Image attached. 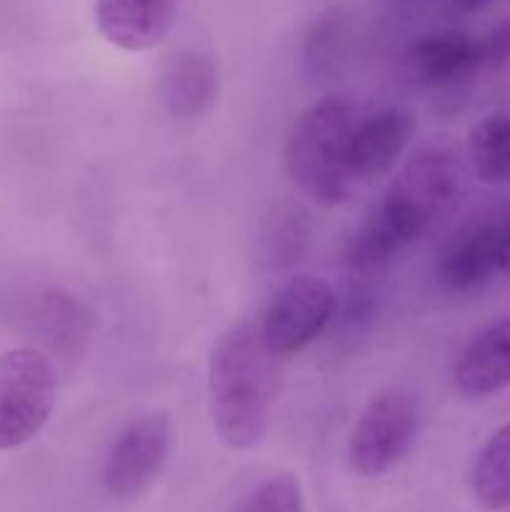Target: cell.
<instances>
[{
  "instance_id": "obj_15",
  "label": "cell",
  "mask_w": 510,
  "mask_h": 512,
  "mask_svg": "<svg viewBox=\"0 0 510 512\" xmlns=\"http://www.w3.org/2000/svg\"><path fill=\"white\" fill-rule=\"evenodd\" d=\"M468 158L483 183H510V115H488L470 130Z\"/></svg>"
},
{
  "instance_id": "obj_19",
  "label": "cell",
  "mask_w": 510,
  "mask_h": 512,
  "mask_svg": "<svg viewBox=\"0 0 510 512\" xmlns=\"http://www.w3.org/2000/svg\"><path fill=\"white\" fill-rule=\"evenodd\" d=\"M498 268L503 275H510V218L500 223L498 233Z\"/></svg>"
},
{
  "instance_id": "obj_14",
  "label": "cell",
  "mask_w": 510,
  "mask_h": 512,
  "mask_svg": "<svg viewBox=\"0 0 510 512\" xmlns=\"http://www.w3.org/2000/svg\"><path fill=\"white\" fill-rule=\"evenodd\" d=\"M475 503L488 512L510 508V420L480 448L470 475Z\"/></svg>"
},
{
  "instance_id": "obj_1",
  "label": "cell",
  "mask_w": 510,
  "mask_h": 512,
  "mask_svg": "<svg viewBox=\"0 0 510 512\" xmlns=\"http://www.w3.org/2000/svg\"><path fill=\"white\" fill-rule=\"evenodd\" d=\"M465 193L460 160L445 148H425L390 183L383 203L368 215L348 243V265L373 275L458 208Z\"/></svg>"
},
{
  "instance_id": "obj_3",
  "label": "cell",
  "mask_w": 510,
  "mask_h": 512,
  "mask_svg": "<svg viewBox=\"0 0 510 512\" xmlns=\"http://www.w3.org/2000/svg\"><path fill=\"white\" fill-rule=\"evenodd\" d=\"M358 125L350 100L330 95L308 105L285 135L283 163L290 180L320 205H338L348 198V148Z\"/></svg>"
},
{
  "instance_id": "obj_10",
  "label": "cell",
  "mask_w": 510,
  "mask_h": 512,
  "mask_svg": "<svg viewBox=\"0 0 510 512\" xmlns=\"http://www.w3.org/2000/svg\"><path fill=\"white\" fill-rule=\"evenodd\" d=\"M500 223H475L450 238L440 253L435 275L450 293H475L485 288L498 268Z\"/></svg>"
},
{
  "instance_id": "obj_11",
  "label": "cell",
  "mask_w": 510,
  "mask_h": 512,
  "mask_svg": "<svg viewBox=\"0 0 510 512\" xmlns=\"http://www.w3.org/2000/svg\"><path fill=\"white\" fill-rule=\"evenodd\" d=\"M488 68L483 40L463 30H443L420 38L408 50V70L420 85H450Z\"/></svg>"
},
{
  "instance_id": "obj_18",
  "label": "cell",
  "mask_w": 510,
  "mask_h": 512,
  "mask_svg": "<svg viewBox=\"0 0 510 512\" xmlns=\"http://www.w3.org/2000/svg\"><path fill=\"white\" fill-rule=\"evenodd\" d=\"M283 218L285 220L280 223V228L273 233V238H275L273 255H283V258L293 260L295 255L300 253L298 243L305 238L303 220H300V215H295V213H285Z\"/></svg>"
},
{
  "instance_id": "obj_13",
  "label": "cell",
  "mask_w": 510,
  "mask_h": 512,
  "mask_svg": "<svg viewBox=\"0 0 510 512\" xmlns=\"http://www.w3.org/2000/svg\"><path fill=\"white\" fill-rule=\"evenodd\" d=\"M218 60L200 50H180L163 75V100L173 118L193 120L218 100Z\"/></svg>"
},
{
  "instance_id": "obj_16",
  "label": "cell",
  "mask_w": 510,
  "mask_h": 512,
  "mask_svg": "<svg viewBox=\"0 0 510 512\" xmlns=\"http://www.w3.org/2000/svg\"><path fill=\"white\" fill-rule=\"evenodd\" d=\"M350 23L340 10H325L310 23L303 43V70L308 78L325 80L340 68L348 48Z\"/></svg>"
},
{
  "instance_id": "obj_2",
  "label": "cell",
  "mask_w": 510,
  "mask_h": 512,
  "mask_svg": "<svg viewBox=\"0 0 510 512\" xmlns=\"http://www.w3.org/2000/svg\"><path fill=\"white\" fill-rule=\"evenodd\" d=\"M275 358L250 320L228 325L208 358L210 418L220 443L248 450L268 433L275 400Z\"/></svg>"
},
{
  "instance_id": "obj_4",
  "label": "cell",
  "mask_w": 510,
  "mask_h": 512,
  "mask_svg": "<svg viewBox=\"0 0 510 512\" xmlns=\"http://www.w3.org/2000/svg\"><path fill=\"white\" fill-rule=\"evenodd\" d=\"M418 395L390 388L375 395L360 413L348 443L350 468L363 478H380L403 463L420 435Z\"/></svg>"
},
{
  "instance_id": "obj_12",
  "label": "cell",
  "mask_w": 510,
  "mask_h": 512,
  "mask_svg": "<svg viewBox=\"0 0 510 512\" xmlns=\"http://www.w3.org/2000/svg\"><path fill=\"white\" fill-rule=\"evenodd\" d=\"M455 385L468 398H488L510 385V315L480 330L460 353Z\"/></svg>"
},
{
  "instance_id": "obj_7",
  "label": "cell",
  "mask_w": 510,
  "mask_h": 512,
  "mask_svg": "<svg viewBox=\"0 0 510 512\" xmlns=\"http://www.w3.org/2000/svg\"><path fill=\"white\" fill-rule=\"evenodd\" d=\"M333 313V288L323 278L298 275L273 295L258 328L270 355L288 358L320 338Z\"/></svg>"
},
{
  "instance_id": "obj_8",
  "label": "cell",
  "mask_w": 510,
  "mask_h": 512,
  "mask_svg": "<svg viewBox=\"0 0 510 512\" xmlns=\"http://www.w3.org/2000/svg\"><path fill=\"white\" fill-rule=\"evenodd\" d=\"M183 0H95V25L110 45L143 53L168 38Z\"/></svg>"
},
{
  "instance_id": "obj_17",
  "label": "cell",
  "mask_w": 510,
  "mask_h": 512,
  "mask_svg": "<svg viewBox=\"0 0 510 512\" xmlns=\"http://www.w3.org/2000/svg\"><path fill=\"white\" fill-rule=\"evenodd\" d=\"M238 512H305L300 480L290 473H280L263 480L243 500Z\"/></svg>"
},
{
  "instance_id": "obj_6",
  "label": "cell",
  "mask_w": 510,
  "mask_h": 512,
  "mask_svg": "<svg viewBox=\"0 0 510 512\" xmlns=\"http://www.w3.org/2000/svg\"><path fill=\"white\" fill-rule=\"evenodd\" d=\"M173 443L165 410L140 415L115 438L103 465V488L115 500H135L158 483Z\"/></svg>"
},
{
  "instance_id": "obj_20",
  "label": "cell",
  "mask_w": 510,
  "mask_h": 512,
  "mask_svg": "<svg viewBox=\"0 0 510 512\" xmlns=\"http://www.w3.org/2000/svg\"><path fill=\"white\" fill-rule=\"evenodd\" d=\"M493 3L495 0H440V5L450 13H475V10H483Z\"/></svg>"
},
{
  "instance_id": "obj_5",
  "label": "cell",
  "mask_w": 510,
  "mask_h": 512,
  "mask_svg": "<svg viewBox=\"0 0 510 512\" xmlns=\"http://www.w3.org/2000/svg\"><path fill=\"white\" fill-rule=\"evenodd\" d=\"M55 405V373L35 348L0 355V450H15L33 440L48 423Z\"/></svg>"
},
{
  "instance_id": "obj_9",
  "label": "cell",
  "mask_w": 510,
  "mask_h": 512,
  "mask_svg": "<svg viewBox=\"0 0 510 512\" xmlns=\"http://www.w3.org/2000/svg\"><path fill=\"white\" fill-rule=\"evenodd\" d=\"M413 118L400 108H385L358 120L348 148V170L355 180H375L388 175L413 138Z\"/></svg>"
}]
</instances>
